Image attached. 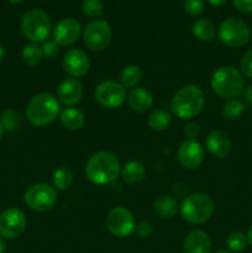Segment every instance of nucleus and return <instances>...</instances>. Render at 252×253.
I'll return each instance as SVG.
<instances>
[{
    "label": "nucleus",
    "mask_w": 252,
    "mask_h": 253,
    "mask_svg": "<svg viewBox=\"0 0 252 253\" xmlns=\"http://www.w3.org/2000/svg\"><path fill=\"white\" fill-rule=\"evenodd\" d=\"M121 172L120 161L109 151H100L91 156L85 165V175L93 184L104 185L116 180Z\"/></svg>",
    "instance_id": "obj_1"
},
{
    "label": "nucleus",
    "mask_w": 252,
    "mask_h": 253,
    "mask_svg": "<svg viewBox=\"0 0 252 253\" xmlns=\"http://www.w3.org/2000/svg\"><path fill=\"white\" fill-rule=\"evenodd\" d=\"M61 114L59 101L53 94L43 93L36 94L29 101L26 108V118L31 125L36 127H42L57 119Z\"/></svg>",
    "instance_id": "obj_2"
},
{
    "label": "nucleus",
    "mask_w": 252,
    "mask_h": 253,
    "mask_svg": "<svg viewBox=\"0 0 252 253\" xmlns=\"http://www.w3.org/2000/svg\"><path fill=\"white\" fill-rule=\"evenodd\" d=\"M205 104V96L202 89L194 84L180 88L174 94L170 103L173 114L182 120H192L199 115Z\"/></svg>",
    "instance_id": "obj_3"
},
{
    "label": "nucleus",
    "mask_w": 252,
    "mask_h": 253,
    "mask_svg": "<svg viewBox=\"0 0 252 253\" xmlns=\"http://www.w3.org/2000/svg\"><path fill=\"white\" fill-rule=\"evenodd\" d=\"M212 91L220 98L235 99L244 91L245 79L241 72L232 66H222L212 73L210 79Z\"/></svg>",
    "instance_id": "obj_4"
},
{
    "label": "nucleus",
    "mask_w": 252,
    "mask_h": 253,
    "mask_svg": "<svg viewBox=\"0 0 252 253\" xmlns=\"http://www.w3.org/2000/svg\"><path fill=\"white\" fill-rule=\"evenodd\" d=\"M214 209V200L210 195L205 193H195L185 198L180 207V214L189 224L199 225L211 217Z\"/></svg>",
    "instance_id": "obj_5"
},
{
    "label": "nucleus",
    "mask_w": 252,
    "mask_h": 253,
    "mask_svg": "<svg viewBox=\"0 0 252 253\" xmlns=\"http://www.w3.org/2000/svg\"><path fill=\"white\" fill-rule=\"evenodd\" d=\"M21 32L31 43L44 42L52 30V22L48 15L40 9L27 11L21 19Z\"/></svg>",
    "instance_id": "obj_6"
},
{
    "label": "nucleus",
    "mask_w": 252,
    "mask_h": 253,
    "mask_svg": "<svg viewBox=\"0 0 252 253\" xmlns=\"http://www.w3.org/2000/svg\"><path fill=\"white\" fill-rule=\"evenodd\" d=\"M216 35L220 42L225 46L230 48H241L249 43L251 30L244 20L229 17L220 24Z\"/></svg>",
    "instance_id": "obj_7"
},
{
    "label": "nucleus",
    "mask_w": 252,
    "mask_h": 253,
    "mask_svg": "<svg viewBox=\"0 0 252 253\" xmlns=\"http://www.w3.org/2000/svg\"><path fill=\"white\" fill-rule=\"evenodd\" d=\"M57 189L46 183H37L27 188L24 194V202L29 209L43 212L52 209L57 203Z\"/></svg>",
    "instance_id": "obj_8"
},
{
    "label": "nucleus",
    "mask_w": 252,
    "mask_h": 253,
    "mask_svg": "<svg viewBox=\"0 0 252 253\" xmlns=\"http://www.w3.org/2000/svg\"><path fill=\"white\" fill-rule=\"evenodd\" d=\"M83 41L93 52H101L109 47L111 42V27L105 20H93L83 29Z\"/></svg>",
    "instance_id": "obj_9"
},
{
    "label": "nucleus",
    "mask_w": 252,
    "mask_h": 253,
    "mask_svg": "<svg viewBox=\"0 0 252 253\" xmlns=\"http://www.w3.org/2000/svg\"><path fill=\"white\" fill-rule=\"evenodd\" d=\"M106 229L116 237H127L135 232V217L132 212L123 207L111 209L106 215Z\"/></svg>",
    "instance_id": "obj_10"
},
{
    "label": "nucleus",
    "mask_w": 252,
    "mask_h": 253,
    "mask_svg": "<svg viewBox=\"0 0 252 253\" xmlns=\"http://www.w3.org/2000/svg\"><path fill=\"white\" fill-rule=\"evenodd\" d=\"M126 89L119 82L105 81L98 84L94 91V98L99 105L106 109H116L126 100Z\"/></svg>",
    "instance_id": "obj_11"
},
{
    "label": "nucleus",
    "mask_w": 252,
    "mask_h": 253,
    "mask_svg": "<svg viewBox=\"0 0 252 253\" xmlns=\"http://www.w3.org/2000/svg\"><path fill=\"white\" fill-rule=\"evenodd\" d=\"M26 224V216L21 210L9 208L0 214V236L7 240L17 239L25 231Z\"/></svg>",
    "instance_id": "obj_12"
},
{
    "label": "nucleus",
    "mask_w": 252,
    "mask_h": 253,
    "mask_svg": "<svg viewBox=\"0 0 252 253\" xmlns=\"http://www.w3.org/2000/svg\"><path fill=\"white\" fill-rule=\"evenodd\" d=\"M82 26L73 17H66L57 22L54 26L52 36L53 41L58 46H71L74 42L78 41L82 35Z\"/></svg>",
    "instance_id": "obj_13"
},
{
    "label": "nucleus",
    "mask_w": 252,
    "mask_h": 253,
    "mask_svg": "<svg viewBox=\"0 0 252 253\" xmlns=\"http://www.w3.org/2000/svg\"><path fill=\"white\" fill-rule=\"evenodd\" d=\"M89 57L82 49L73 48L69 49L63 57L62 67H63L64 73L68 74L72 78H81L85 76L89 71Z\"/></svg>",
    "instance_id": "obj_14"
},
{
    "label": "nucleus",
    "mask_w": 252,
    "mask_h": 253,
    "mask_svg": "<svg viewBox=\"0 0 252 253\" xmlns=\"http://www.w3.org/2000/svg\"><path fill=\"white\" fill-rule=\"evenodd\" d=\"M177 157L183 167L194 169L204 161V148L197 140H185L178 148Z\"/></svg>",
    "instance_id": "obj_15"
},
{
    "label": "nucleus",
    "mask_w": 252,
    "mask_h": 253,
    "mask_svg": "<svg viewBox=\"0 0 252 253\" xmlns=\"http://www.w3.org/2000/svg\"><path fill=\"white\" fill-rule=\"evenodd\" d=\"M83 96V85L76 78H67L57 89V99L66 106H73L81 101Z\"/></svg>",
    "instance_id": "obj_16"
},
{
    "label": "nucleus",
    "mask_w": 252,
    "mask_h": 253,
    "mask_svg": "<svg viewBox=\"0 0 252 253\" xmlns=\"http://www.w3.org/2000/svg\"><path fill=\"white\" fill-rule=\"evenodd\" d=\"M205 145L207 150L217 158L227 157L231 152V141L229 136L221 130H212L208 135Z\"/></svg>",
    "instance_id": "obj_17"
},
{
    "label": "nucleus",
    "mask_w": 252,
    "mask_h": 253,
    "mask_svg": "<svg viewBox=\"0 0 252 253\" xmlns=\"http://www.w3.org/2000/svg\"><path fill=\"white\" fill-rule=\"evenodd\" d=\"M183 250L184 253H211V241L207 232L194 230L185 236Z\"/></svg>",
    "instance_id": "obj_18"
},
{
    "label": "nucleus",
    "mask_w": 252,
    "mask_h": 253,
    "mask_svg": "<svg viewBox=\"0 0 252 253\" xmlns=\"http://www.w3.org/2000/svg\"><path fill=\"white\" fill-rule=\"evenodd\" d=\"M128 106L137 113H146L153 105V96L147 89L133 88L126 96Z\"/></svg>",
    "instance_id": "obj_19"
},
{
    "label": "nucleus",
    "mask_w": 252,
    "mask_h": 253,
    "mask_svg": "<svg viewBox=\"0 0 252 253\" xmlns=\"http://www.w3.org/2000/svg\"><path fill=\"white\" fill-rule=\"evenodd\" d=\"M153 212L160 219H170L178 211V202L170 195H160L153 202Z\"/></svg>",
    "instance_id": "obj_20"
},
{
    "label": "nucleus",
    "mask_w": 252,
    "mask_h": 253,
    "mask_svg": "<svg viewBox=\"0 0 252 253\" xmlns=\"http://www.w3.org/2000/svg\"><path fill=\"white\" fill-rule=\"evenodd\" d=\"M59 119H61L62 125L69 131L81 130L85 123V116L83 111L77 108H72V106L62 110L59 114Z\"/></svg>",
    "instance_id": "obj_21"
},
{
    "label": "nucleus",
    "mask_w": 252,
    "mask_h": 253,
    "mask_svg": "<svg viewBox=\"0 0 252 253\" xmlns=\"http://www.w3.org/2000/svg\"><path fill=\"white\" fill-rule=\"evenodd\" d=\"M121 178L127 184H136L145 179L146 167L140 161H128L123 168H121Z\"/></svg>",
    "instance_id": "obj_22"
},
{
    "label": "nucleus",
    "mask_w": 252,
    "mask_h": 253,
    "mask_svg": "<svg viewBox=\"0 0 252 253\" xmlns=\"http://www.w3.org/2000/svg\"><path fill=\"white\" fill-rule=\"evenodd\" d=\"M193 35L198 40L204 42H210L215 39L217 34V30L215 27L214 22L209 19H198L192 26Z\"/></svg>",
    "instance_id": "obj_23"
},
{
    "label": "nucleus",
    "mask_w": 252,
    "mask_h": 253,
    "mask_svg": "<svg viewBox=\"0 0 252 253\" xmlns=\"http://www.w3.org/2000/svg\"><path fill=\"white\" fill-rule=\"evenodd\" d=\"M170 124H172V115L166 110L157 109V110H153L148 116V126L151 130L156 132L166 131L169 127Z\"/></svg>",
    "instance_id": "obj_24"
},
{
    "label": "nucleus",
    "mask_w": 252,
    "mask_h": 253,
    "mask_svg": "<svg viewBox=\"0 0 252 253\" xmlns=\"http://www.w3.org/2000/svg\"><path fill=\"white\" fill-rule=\"evenodd\" d=\"M21 59L27 67H36L41 63L43 59V52L42 47L37 43H29L22 48Z\"/></svg>",
    "instance_id": "obj_25"
},
{
    "label": "nucleus",
    "mask_w": 252,
    "mask_h": 253,
    "mask_svg": "<svg viewBox=\"0 0 252 253\" xmlns=\"http://www.w3.org/2000/svg\"><path fill=\"white\" fill-rule=\"evenodd\" d=\"M142 78V72H141L140 67L131 64V66H126L125 68L121 71L120 73V82L119 83L124 86V88H133L137 85Z\"/></svg>",
    "instance_id": "obj_26"
},
{
    "label": "nucleus",
    "mask_w": 252,
    "mask_h": 253,
    "mask_svg": "<svg viewBox=\"0 0 252 253\" xmlns=\"http://www.w3.org/2000/svg\"><path fill=\"white\" fill-rule=\"evenodd\" d=\"M74 182L73 172L68 167H61L53 173V187L57 190H67Z\"/></svg>",
    "instance_id": "obj_27"
},
{
    "label": "nucleus",
    "mask_w": 252,
    "mask_h": 253,
    "mask_svg": "<svg viewBox=\"0 0 252 253\" xmlns=\"http://www.w3.org/2000/svg\"><path fill=\"white\" fill-rule=\"evenodd\" d=\"M222 115L229 120H236L245 113V104L240 99H229L221 109Z\"/></svg>",
    "instance_id": "obj_28"
},
{
    "label": "nucleus",
    "mask_w": 252,
    "mask_h": 253,
    "mask_svg": "<svg viewBox=\"0 0 252 253\" xmlns=\"http://www.w3.org/2000/svg\"><path fill=\"white\" fill-rule=\"evenodd\" d=\"M247 245L249 242H247L246 235L240 231L231 232L226 239V246L231 252H242L246 249Z\"/></svg>",
    "instance_id": "obj_29"
},
{
    "label": "nucleus",
    "mask_w": 252,
    "mask_h": 253,
    "mask_svg": "<svg viewBox=\"0 0 252 253\" xmlns=\"http://www.w3.org/2000/svg\"><path fill=\"white\" fill-rule=\"evenodd\" d=\"M81 7L85 16L93 19L101 16L104 12V5L100 0H83Z\"/></svg>",
    "instance_id": "obj_30"
},
{
    "label": "nucleus",
    "mask_w": 252,
    "mask_h": 253,
    "mask_svg": "<svg viewBox=\"0 0 252 253\" xmlns=\"http://www.w3.org/2000/svg\"><path fill=\"white\" fill-rule=\"evenodd\" d=\"M2 124V127L4 130L7 131H15L19 128L20 124H21V119L20 115L15 110H5L1 114V119H0Z\"/></svg>",
    "instance_id": "obj_31"
},
{
    "label": "nucleus",
    "mask_w": 252,
    "mask_h": 253,
    "mask_svg": "<svg viewBox=\"0 0 252 253\" xmlns=\"http://www.w3.org/2000/svg\"><path fill=\"white\" fill-rule=\"evenodd\" d=\"M184 10L189 16H199L204 11L203 0H185Z\"/></svg>",
    "instance_id": "obj_32"
},
{
    "label": "nucleus",
    "mask_w": 252,
    "mask_h": 253,
    "mask_svg": "<svg viewBox=\"0 0 252 253\" xmlns=\"http://www.w3.org/2000/svg\"><path fill=\"white\" fill-rule=\"evenodd\" d=\"M240 72L242 73V76L252 79V48H250L242 56L241 62H240Z\"/></svg>",
    "instance_id": "obj_33"
},
{
    "label": "nucleus",
    "mask_w": 252,
    "mask_h": 253,
    "mask_svg": "<svg viewBox=\"0 0 252 253\" xmlns=\"http://www.w3.org/2000/svg\"><path fill=\"white\" fill-rule=\"evenodd\" d=\"M42 52H43V58L52 59L59 53V46L53 40H47L42 44Z\"/></svg>",
    "instance_id": "obj_34"
},
{
    "label": "nucleus",
    "mask_w": 252,
    "mask_h": 253,
    "mask_svg": "<svg viewBox=\"0 0 252 253\" xmlns=\"http://www.w3.org/2000/svg\"><path fill=\"white\" fill-rule=\"evenodd\" d=\"M135 232L138 237H141V239H148V237L153 234L152 224H150L148 221L138 222L135 226Z\"/></svg>",
    "instance_id": "obj_35"
},
{
    "label": "nucleus",
    "mask_w": 252,
    "mask_h": 253,
    "mask_svg": "<svg viewBox=\"0 0 252 253\" xmlns=\"http://www.w3.org/2000/svg\"><path fill=\"white\" fill-rule=\"evenodd\" d=\"M200 127L197 123L190 121L184 126V135L187 136V140H195L199 136Z\"/></svg>",
    "instance_id": "obj_36"
},
{
    "label": "nucleus",
    "mask_w": 252,
    "mask_h": 253,
    "mask_svg": "<svg viewBox=\"0 0 252 253\" xmlns=\"http://www.w3.org/2000/svg\"><path fill=\"white\" fill-rule=\"evenodd\" d=\"M232 4L242 14H252V0H232Z\"/></svg>",
    "instance_id": "obj_37"
},
{
    "label": "nucleus",
    "mask_w": 252,
    "mask_h": 253,
    "mask_svg": "<svg viewBox=\"0 0 252 253\" xmlns=\"http://www.w3.org/2000/svg\"><path fill=\"white\" fill-rule=\"evenodd\" d=\"M208 2L212 6H222L224 4H226L227 0H208Z\"/></svg>",
    "instance_id": "obj_38"
},
{
    "label": "nucleus",
    "mask_w": 252,
    "mask_h": 253,
    "mask_svg": "<svg viewBox=\"0 0 252 253\" xmlns=\"http://www.w3.org/2000/svg\"><path fill=\"white\" fill-rule=\"evenodd\" d=\"M245 99H246L249 103L252 104V85L247 88V90L245 91Z\"/></svg>",
    "instance_id": "obj_39"
},
{
    "label": "nucleus",
    "mask_w": 252,
    "mask_h": 253,
    "mask_svg": "<svg viewBox=\"0 0 252 253\" xmlns=\"http://www.w3.org/2000/svg\"><path fill=\"white\" fill-rule=\"evenodd\" d=\"M6 242H5V239H2L1 236H0V253H5L6 251Z\"/></svg>",
    "instance_id": "obj_40"
},
{
    "label": "nucleus",
    "mask_w": 252,
    "mask_h": 253,
    "mask_svg": "<svg viewBox=\"0 0 252 253\" xmlns=\"http://www.w3.org/2000/svg\"><path fill=\"white\" fill-rule=\"evenodd\" d=\"M246 237H247V242H249V245H250V246L252 247V226L250 227V229H249V231H247V234H246Z\"/></svg>",
    "instance_id": "obj_41"
},
{
    "label": "nucleus",
    "mask_w": 252,
    "mask_h": 253,
    "mask_svg": "<svg viewBox=\"0 0 252 253\" xmlns=\"http://www.w3.org/2000/svg\"><path fill=\"white\" fill-rule=\"evenodd\" d=\"M4 57H5V48H4V46L0 43V62L4 59Z\"/></svg>",
    "instance_id": "obj_42"
},
{
    "label": "nucleus",
    "mask_w": 252,
    "mask_h": 253,
    "mask_svg": "<svg viewBox=\"0 0 252 253\" xmlns=\"http://www.w3.org/2000/svg\"><path fill=\"white\" fill-rule=\"evenodd\" d=\"M2 133H4V127H2V124L1 121H0V141H1L2 138Z\"/></svg>",
    "instance_id": "obj_43"
},
{
    "label": "nucleus",
    "mask_w": 252,
    "mask_h": 253,
    "mask_svg": "<svg viewBox=\"0 0 252 253\" xmlns=\"http://www.w3.org/2000/svg\"><path fill=\"white\" fill-rule=\"evenodd\" d=\"M214 253H232V252L229 251V250H217V251H215Z\"/></svg>",
    "instance_id": "obj_44"
},
{
    "label": "nucleus",
    "mask_w": 252,
    "mask_h": 253,
    "mask_svg": "<svg viewBox=\"0 0 252 253\" xmlns=\"http://www.w3.org/2000/svg\"><path fill=\"white\" fill-rule=\"evenodd\" d=\"M9 2H11V4H19V2L24 1V0H7Z\"/></svg>",
    "instance_id": "obj_45"
}]
</instances>
